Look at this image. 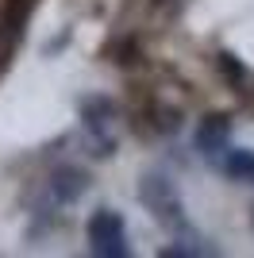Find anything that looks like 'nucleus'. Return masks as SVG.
<instances>
[{
  "label": "nucleus",
  "instance_id": "obj_1",
  "mask_svg": "<svg viewBox=\"0 0 254 258\" xmlns=\"http://www.w3.org/2000/svg\"><path fill=\"white\" fill-rule=\"evenodd\" d=\"M139 205L147 208L154 220H162L166 227L181 231L185 227V205H181V193L177 185L169 181L162 170H147L139 177Z\"/></svg>",
  "mask_w": 254,
  "mask_h": 258
},
{
  "label": "nucleus",
  "instance_id": "obj_2",
  "mask_svg": "<svg viewBox=\"0 0 254 258\" xmlns=\"http://www.w3.org/2000/svg\"><path fill=\"white\" fill-rule=\"evenodd\" d=\"M85 235H89V247L100 258H127L131 254V243H127V227L123 216L116 208H96L85 224Z\"/></svg>",
  "mask_w": 254,
  "mask_h": 258
},
{
  "label": "nucleus",
  "instance_id": "obj_3",
  "mask_svg": "<svg viewBox=\"0 0 254 258\" xmlns=\"http://www.w3.org/2000/svg\"><path fill=\"white\" fill-rule=\"evenodd\" d=\"M231 116H223V112H208V116L193 127V151L201 154V158H216V154L227 151V143H231Z\"/></svg>",
  "mask_w": 254,
  "mask_h": 258
},
{
  "label": "nucleus",
  "instance_id": "obj_4",
  "mask_svg": "<svg viewBox=\"0 0 254 258\" xmlns=\"http://www.w3.org/2000/svg\"><path fill=\"white\" fill-rule=\"evenodd\" d=\"M89 185H93V177H89V170H81V166H54L50 177H46V197H50L54 205H77L85 193H89Z\"/></svg>",
  "mask_w": 254,
  "mask_h": 258
},
{
  "label": "nucleus",
  "instance_id": "obj_5",
  "mask_svg": "<svg viewBox=\"0 0 254 258\" xmlns=\"http://www.w3.org/2000/svg\"><path fill=\"white\" fill-rule=\"evenodd\" d=\"M35 4H39V0H4V4H0V43H8V46L20 43Z\"/></svg>",
  "mask_w": 254,
  "mask_h": 258
},
{
  "label": "nucleus",
  "instance_id": "obj_6",
  "mask_svg": "<svg viewBox=\"0 0 254 258\" xmlns=\"http://www.w3.org/2000/svg\"><path fill=\"white\" fill-rule=\"evenodd\" d=\"M77 116H81L85 131H100V127H108V119L119 116V104L108 93H89V97L77 100Z\"/></svg>",
  "mask_w": 254,
  "mask_h": 258
},
{
  "label": "nucleus",
  "instance_id": "obj_7",
  "mask_svg": "<svg viewBox=\"0 0 254 258\" xmlns=\"http://www.w3.org/2000/svg\"><path fill=\"white\" fill-rule=\"evenodd\" d=\"M220 170L227 181H250L254 185V151H243V147H227L220 154Z\"/></svg>",
  "mask_w": 254,
  "mask_h": 258
},
{
  "label": "nucleus",
  "instance_id": "obj_8",
  "mask_svg": "<svg viewBox=\"0 0 254 258\" xmlns=\"http://www.w3.org/2000/svg\"><path fill=\"white\" fill-rule=\"evenodd\" d=\"M216 74H220L231 89H243L246 85V66L239 62L231 50H220V54H216Z\"/></svg>",
  "mask_w": 254,
  "mask_h": 258
},
{
  "label": "nucleus",
  "instance_id": "obj_9",
  "mask_svg": "<svg viewBox=\"0 0 254 258\" xmlns=\"http://www.w3.org/2000/svg\"><path fill=\"white\" fill-rule=\"evenodd\" d=\"M108 58L127 70V66H139V62H143V46H139V39H131V35H119L116 43L108 46Z\"/></svg>",
  "mask_w": 254,
  "mask_h": 258
},
{
  "label": "nucleus",
  "instance_id": "obj_10",
  "mask_svg": "<svg viewBox=\"0 0 254 258\" xmlns=\"http://www.w3.org/2000/svg\"><path fill=\"white\" fill-rule=\"evenodd\" d=\"M150 127L158 131V135H173V131H181V108L154 104V108H150Z\"/></svg>",
  "mask_w": 254,
  "mask_h": 258
},
{
  "label": "nucleus",
  "instance_id": "obj_11",
  "mask_svg": "<svg viewBox=\"0 0 254 258\" xmlns=\"http://www.w3.org/2000/svg\"><path fill=\"white\" fill-rule=\"evenodd\" d=\"M85 154L96 158V162H108L112 154H116V139H112L104 127H100V131H89V135H85Z\"/></svg>",
  "mask_w": 254,
  "mask_h": 258
},
{
  "label": "nucleus",
  "instance_id": "obj_12",
  "mask_svg": "<svg viewBox=\"0 0 254 258\" xmlns=\"http://www.w3.org/2000/svg\"><path fill=\"white\" fill-rule=\"evenodd\" d=\"M8 62H12V46H8V43H0V74L8 70Z\"/></svg>",
  "mask_w": 254,
  "mask_h": 258
},
{
  "label": "nucleus",
  "instance_id": "obj_13",
  "mask_svg": "<svg viewBox=\"0 0 254 258\" xmlns=\"http://www.w3.org/2000/svg\"><path fill=\"white\" fill-rule=\"evenodd\" d=\"M150 4H154V8H173L177 0H150Z\"/></svg>",
  "mask_w": 254,
  "mask_h": 258
},
{
  "label": "nucleus",
  "instance_id": "obj_14",
  "mask_svg": "<svg viewBox=\"0 0 254 258\" xmlns=\"http://www.w3.org/2000/svg\"><path fill=\"white\" fill-rule=\"evenodd\" d=\"M250 220H254V212H250Z\"/></svg>",
  "mask_w": 254,
  "mask_h": 258
}]
</instances>
